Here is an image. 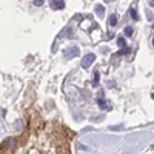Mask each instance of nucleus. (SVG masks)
<instances>
[{"label": "nucleus", "mask_w": 154, "mask_h": 154, "mask_svg": "<svg viewBox=\"0 0 154 154\" xmlns=\"http://www.w3.org/2000/svg\"><path fill=\"white\" fill-rule=\"evenodd\" d=\"M63 5H65V3H63L62 0H59V2H56V3H54V8H57V9H60V8H63Z\"/></svg>", "instance_id": "0eeeda50"}, {"label": "nucleus", "mask_w": 154, "mask_h": 154, "mask_svg": "<svg viewBox=\"0 0 154 154\" xmlns=\"http://www.w3.org/2000/svg\"><path fill=\"white\" fill-rule=\"evenodd\" d=\"M117 45H119V46H125V39H123V37H120V39L117 40Z\"/></svg>", "instance_id": "1a4fd4ad"}, {"label": "nucleus", "mask_w": 154, "mask_h": 154, "mask_svg": "<svg viewBox=\"0 0 154 154\" xmlns=\"http://www.w3.org/2000/svg\"><path fill=\"white\" fill-rule=\"evenodd\" d=\"M43 3V0H35V5H42Z\"/></svg>", "instance_id": "9d476101"}, {"label": "nucleus", "mask_w": 154, "mask_h": 154, "mask_svg": "<svg viewBox=\"0 0 154 154\" xmlns=\"http://www.w3.org/2000/svg\"><path fill=\"white\" fill-rule=\"evenodd\" d=\"M125 34H126V35H131V34H133V28H131V26H126V28H125Z\"/></svg>", "instance_id": "6e6552de"}, {"label": "nucleus", "mask_w": 154, "mask_h": 154, "mask_svg": "<svg viewBox=\"0 0 154 154\" xmlns=\"http://www.w3.org/2000/svg\"><path fill=\"white\" fill-rule=\"evenodd\" d=\"M96 11H97L99 15H103V14H105V8H103L102 5H97V6H96Z\"/></svg>", "instance_id": "20e7f679"}, {"label": "nucleus", "mask_w": 154, "mask_h": 154, "mask_svg": "<svg viewBox=\"0 0 154 154\" xmlns=\"http://www.w3.org/2000/svg\"><path fill=\"white\" fill-rule=\"evenodd\" d=\"M94 59H96L94 54H88V56H85V59L82 60V66H83V68H88V66L94 62Z\"/></svg>", "instance_id": "f03ea898"}, {"label": "nucleus", "mask_w": 154, "mask_h": 154, "mask_svg": "<svg viewBox=\"0 0 154 154\" xmlns=\"http://www.w3.org/2000/svg\"><path fill=\"white\" fill-rule=\"evenodd\" d=\"M130 12H131V17H133L134 20H139V14L136 12V9H134V8H131V11H130Z\"/></svg>", "instance_id": "423d86ee"}, {"label": "nucleus", "mask_w": 154, "mask_h": 154, "mask_svg": "<svg viewBox=\"0 0 154 154\" xmlns=\"http://www.w3.org/2000/svg\"><path fill=\"white\" fill-rule=\"evenodd\" d=\"M150 3H151V6H154V0H150Z\"/></svg>", "instance_id": "9b49d317"}, {"label": "nucleus", "mask_w": 154, "mask_h": 154, "mask_svg": "<svg viewBox=\"0 0 154 154\" xmlns=\"http://www.w3.org/2000/svg\"><path fill=\"white\" fill-rule=\"evenodd\" d=\"M79 54V49L77 48H71V49H68V51H65V57H73V56H77Z\"/></svg>", "instance_id": "7ed1b4c3"}, {"label": "nucleus", "mask_w": 154, "mask_h": 154, "mask_svg": "<svg viewBox=\"0 0 154 154\" xmlns=\"http://www.w3.org/2000/svg\"><path fill=\"white\" fill-rule=\"evenodd\" d=\"M108 23H110V26H114V25L117 23V17H116V15L113 14V15L110 17V22H108Z\"/></svg>", "instance_id": "39448f33"}, {"label": "nucleus", "mask_w": 154, "mask_h": 154, "mask_svg": "<svg viewBox=\"0 0 154 154\" xmlns=\"http://www.w3.org/2000/svg\"><path fill=\"white\" fill-rule=\"evenodd\" d=\"M153 45H154V39H153Z\"/></svg>", "instance_id": "f8f14e48"}, {"label": "nucleus", "mask_w": 154, "mask_h": 154, "mask_svg": "<svg viewBox=\"0 0 154 154\" xmlns=\"http://www.w3.org/2000/svg\"><path fill=\"white\" fill-rule=\"evenodd\" d=\"M76 133L59 120L45 119L37 110L26 114L17 136L0 142V154H71Z\"/></svg>", "instance_id": "f257e3e1"}]
</instances>
